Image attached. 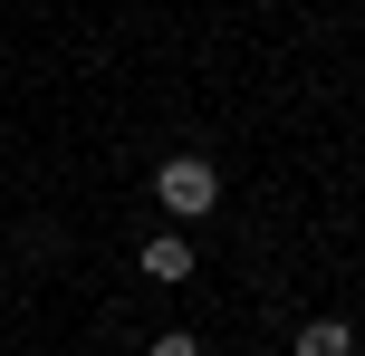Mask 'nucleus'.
<instances>
[{
    "instance_id": "2",
    "label": "nucleus",
    "mask_w": 365,
    "mask_h": 356,
    "mask_svg": "<svg viewBox=\"0 0 365 356\" xmlns=\"http://www.w3.org/2000/svg\"><path fill=\"white\" fill-rule=\"evenodd\" d=\"M145 280H192V241L182 231H145Z\"/></svg>"
},
{
    "instance_id": "3",
    "label": "nucleus",
    "mask_w": 365,
    "mask_h": 356,
    "mask_svg": "<svg viewBox=\"0 0 365 356\" xmlns=\"http://www.w3.org/2000/svg\"><path fill=\"white\" fill-rule=\"evenodd\" d=\"M346 347H356V337H346V318H308L289 356H346Z\"/></svg>"
},
{
    "instance_id": "4",
    "label": "nucleus",
    "mask_w": 365,
    "mask_h": 356,
    "mask_svg": "<svg viewBox=\"0 0 365 356\" xmlns=\"http://www.w3.org/2000/svg\"><path fill=\"white\" fill-rule=\"evenodd\" d=\"M145 356H202V347H192V337H154Z\"/></svg>"
},
{
    "instance_id": "1",
    "label": "nucleus",
    "mask_w": 365,
    "mask_h": 356,
    "mask_svg": "<svg viewBox=\"0 0 365 356\" xmlns=\"http://www.w3.org/2000/svg\"><path fill=\"white\" fill-rule=\"evenodd\" d=\"M154 193H164V212H182V222H202V212L221 203V173L202 164V154H173V164L154 173Z\"/></svg>"
}]
</instances>
